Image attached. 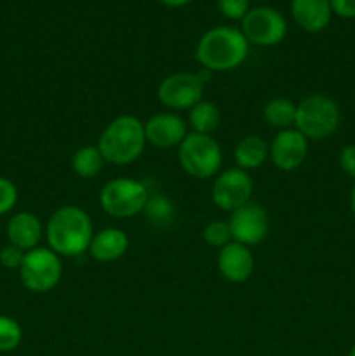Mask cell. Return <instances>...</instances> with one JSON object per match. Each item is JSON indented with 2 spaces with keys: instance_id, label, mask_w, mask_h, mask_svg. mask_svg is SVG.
Here are the masks:
<instances>
[{
  "instance_id": "1",
  "label": "cell",
  "mask_w": 355,
  "mask_h": 356,
  "mask_svg": "<svg viewBox=\"0 0 355 356\" xmlns=\"http://www.w3.org/2000/svg\"><path fill=\"white\" fill-rule=\"evenodd\" d=\"M44 235L49 249L59 257H79L89 250L94 236L93 221L84 209L63 205L52 212Z\"/></svg>"
},
{
  "instance_id": "2",
  "label": "cell",
  "mask_w": 355,
  "mask_h": 356,
  "mask_svg": "<svg viewBox=\"0 0 355 356\" xmlns=\"http://www.w3.org/2000/svg\"><path fill=\"white\" fill-rule=\"evenodd\" d=\"M249 54V42L239 28L216 26L205 31L195 49V58L211 73L232 72L239 68Z\"/></svg>"
},
{
  "instance_id": "3",
  "label": "cell",
  "mask_w": 355,
  "mask_h": 356,
  "mask_svg": "<svg viewBox=\"0 0 355 356\" xmlns=\"http://www.w3.org/2000/svg\"><path fill=\"white\" fill-rule=\"evenodd\" d=\"M96 146L106 163L129 165L145 152V124L132 115H120L103 129Z\"/></svg>"
},
{
  "instance_id": "4",
  "label": "cell",
  "mask_w": 355,
  "mask_h": 356,
  "mask_svg": "<svg viewBox=\"0 0 355 356\" xmlns=\"http://www.w3.org/2000/svg\"><path fill=\"white\" fill-rule=\"evenodd\" d=\"M340 120V106L326 94H310L296 104L294 129L312 141H322L333 136Z\"/></svg>"
},
{
  "instance_id": "5",
  "label": "cell",
  "mask_w": 355,
  "mask_h": 356,
  "mask_svg": "<svg viewBox=\"0 0 355 356\" xmlns=\"http://www.w3.org/2000/svg\"><path fill=\"white\" fill-rule=\"evenodd\" d=\"M178 160L188 176L195 179H209L218 176L223 163V152L212 136L188 132L178 146Z\"/></svg>"
},
{
  "instance_id": "6",
  "label": "cell",
  "mask_w": 355,
  "mask_h": 356,
  "mask_svg": "<svg viewBox=\"0 0 355 356\" xmlns=\"http://www.w3.org/2000/svg\"><path fill=\"white\" fill-rule=\"evenodd\" d=\"M148 198L150 191L146 184L134 177H115L100 191L101 209L117 219H129L143 214Z\"/></svg>"
},
{
  "instance_id": "7",
  "label": "cell",
  "mask_w": 355,
  "mask_h": 356,
  "mask_svg": "<svg viewBox=\"0 0 355 356\" xmlns=\"http://www.w3.org/2000/svg\"><path fill=\"white\" fill-rule=\"evenodd\" d=\"M63 275L61 257L49 247H37L24 254L19 268L21 284L33 294H47L59 284Z\"/></svg>"
},
{
  "instance_id": "8",
  "label": "cell",
  "mask_w": 355,
  "mask_h": 356,
  "mask_svg": "<svg viewBox=\"0 0 355 356\" xmlns=\"http://www.w3.org/2000/svg\"><path fill=\"white\" fill-rule=\"evenodd\" d=\"M240 31L249 45L271 47L281 44L287 33V21L274 7H254L240 21Z\"/></svg>"
},
{
  "instance_id": "9",
  "label": "cell",
  "mask_w": 355,
  "mask_h": 356,
  "mask_svg": "<svg viewBox=\"0 0 355 356\" xmlns=\"http://www.w3.org/2000/svg\"><path fill=\"white\" fill-rule=\"evenodd\" d=\"M205 82L198 73L178 72L166 76L157 87V97L169 110H190L204 96Z\"/></svg>"
},
{
  "instance_id": "10",
  "label": "cell",
  "mask_w": 355,
  "mask_h": 356,
  "mask_svg": "<svg viewBox=\"0 0 355 356\" xmlns=\"http://www.w3.org/2000/svg\"><path fill=\"white\" fill-rule=\"evenodd\" d=\"M251 195H253V179H251L249 172L239 169V167L219 172L212 183V202L221 211H237L242 205L249 204Z\"/></svg>"
},
{
  "instance_id": "11",
  "label": "cell",
  "mask_w": 355,
  "mask_h": 356,
  "mask_svg": "<svg viewBox=\"0 0 355 356\" xmlns=\"http://www.w3.org/2000/svg\"><path fill=\"white\" fill-rule=\"evenodd\" d=\"M232 242L251 247L263 242L270 232V219L267 211L258 204H246L230 212L228 219Z\"/></svg>"
},
{
  "instance_id": "12",
  "label": "cell",
  "mask_w": 355,
  "mask_h": 356,
  "mask_svg": "<svg viewBox=\"0 0 355 356\" xmlns=\"http://www.w3.org/2000/svg\"><path fill=\"white\" fill-rule=\"evenodd\" d=\"M308 155V139L299 131L285 129L274 138L268 145V156L278 170L291 172L299 169Z\"/></svg>"
},
{
  "instance_id": "13",
  "label": "cell",
  "mask_w": 355,
  "mask_h": 356,
  "mask_svg": "<svg viewBox=\"0 0 355 356\" xmlns=\"http://www.w3.org/2000/svg\"><path fill=\"white\" fill-rule=\"evenodd\" d=\"M145 124L146 143L160 149L178 148L188 136V124L178 113L164 111L150 117Z\"/></svg>"
},
{
  "instance_id": "14",
  "label": "cell",
  "mask_w": 355,
  "mask_h": 356,
  "mask_svg": "<svg viewBox=\"0 0 355 356\" xmlns=\"http://www.w3.org/2000/svg\"><path fill=\"white\" fill-rule=\"evenodd\" d=\"M218 270L230 284H244L254 271V256L249 247L230 242L218 254Z\"/></svg>"
},
{
  "instance_id": "15",
  "label": "cell",
  "mask_w": 355,
  "mask_h": 356,
  "mask_svg": "<svg viewBox=\"0 0 355 356\" xmlns=\"http://www.w3.org/2000/svg\"><path fill=\"white\" fill-rule=\"evenodd\" d=\"M291 16L301 30L319 33L329 26L333 9L329 0H292Z\"/></svg>"
},
{
  "instance_id": "16",
  "label": "cell",
  "mask_w": 355,
  "mask_h": 356,
  "mask_svg": "<svg viewBox=\"0 0 355 356\" xmlns=\"http://www.w3.org/2000/svg\"><path fill=\"white\" fill-rule=\"evenodd\" d=\"M44 226H42L40 219L31 212H17L7 222V238H9L10 245L17 247V249L28 250L37 249L40 243L42 236H44Z\"/></svg>"
},
{
  "instance_id": "17",
  "label": "cell",
  "mask_w": 355,
  "mask_h": 356,
  "mask_svg": "<svg viewBox=\"0 0 355 356\" xmlns=\"http://www.w3.org/2000/svg\"><path fill=\"white\" fill-rule=\"evenodd\" d=\"M129 249V236L124 229L104 228L94 233L87 252L97 263H115Z\"/></svg>"
},
{
  "instance_id": "18",
  "label": "cell",
  "mask_w": 355,
  "mask_h": 356,
  "mask_svg": "<svg viewBox=\"0 0 355 356\" xmlns=\"http://www.w3.org/2000/svg\"><path fill=\"white\" fill-rule=\"evenodd\" d=\"M233 156H235L237 167L246 172L260 169L268 159V145L260 136L249 134L237 143Z\"/></svg>"
},
{
  "instance_id": "19",
  "label": "cell",
  "mask_w": 355,
  "mask_h": 356,
  "mask_svg": "<svg viewBox=\"0 0 355 356\" xmlns=\"http://www.w3.org/2000/svg\"><path fill=\"white\" fill-rule=\"evenodd\" d=\"M219 108L212 101H198L194 108H190L188 125L195 134L212 136V132L219 127Z\"/></svg>"
},
{
  "instance_id": "20",
  "label": "cell",
  "mask_w": 355,
  "mask_h": 356,
  "mask_svg": "<svg viewBox=\"0 0 355 356\" xmlns=\"http://www.w3.org/2000/svg\"><path fill=\"white\" fill-rule=\"evenodd\" d=\"M263 118L270 127L278 132L294 127L296 122V104L285 97H274L265 104Z\"/></svg>"
},
{
  "instance_id": "21",
  "label": "cell",
  "mask_w": 355,
  "mask_h": 356,
  "mask_svg": "<svg viewBox=\"0 0 355 356\" xmlns=\"http://www.w3.org/2000/svg\"><path fill=\"white\" fill-rule=\"evenodd\" d=\"M104 163H106V160L101 155L100 148L94 145L82 146V148L77 149L72 156L73 172L79 177H84V179L96 177L97 174L103 170Z\"/></svg>"
},
{
  "instance_id": "22",
  "label": "cell",
  "mask_w": 355,
  "mask_h": 356,
  "mask_svg": "<svg viewBox=\"0 0 355 356\" xmlns=\"http://www.w3.org/2000/svg\"><path fill=\"white\" fill-rule=\"evenodd\" d=\"M143 214L146 216V219H148L152 225H169L174 218V205L173 202L167 197H164V195H150L148 204H146Z\"/></svg>"
},
{
  "instance_id": "23",
  "label": "cell",
  "mask_w": 355,
  "mask_h": 356,
  "mask_svg": "<svg viewBox=\"0 0 355 356\" xmlns=\"http://www.w3.org/2000/svg\"><path fill=\"white\" fill-rule=\"evenodd\" d=\"M23 341V329L14 318L0 315V353L16 350Z\"/></svg>"
},
{
  "instance_id": "24",
  "label": "cell",
  "mask_w": 355,
  "mask_h": 356,
  "mask_svg": "<svg viewBox=\"0 0 355 356\" xmlns=\"http://www.w3.org/2000/svg\"><path fill=\"white\" fill-rule=\"evenodd\" d=\"M202 238L207 245L216 247V249H223L232 242V232H230L228 221H211L204 228Z\"/></svg>"
},
{
  "instance_id": "25",
  "label": "cell",
  "mask_w": 355,
  "mask_h": 356,
  "mask_svg": "<svg viewBox=\"0 0 355 356\" xmlns=\"http://www.w3.org/2000/svg\"><path fill=\"white\" fill-rule=\"evenodd\" d=\"M219 13L225 17L233 21H242L244 16L249 13V0H218Z\"/></svg>"
},
{
  "instance_id": "26",
  "label": "cell",
  "mask_w": 355,
  "mask_h": 356,
  "mask_svg": "<svg viewBox=\"0 0 355 356\" xmlns=\"http://www.w3.org/2000/svg\"><path fill=\"white\" fill-rule=\"evenodd\" d=\"M17 204V188L7 177L0 176V216L13 211Z\"/></svg>"
},
{
  "instance_id": "27",
  "label": "cell",
  "mask_w": 355,
  "mask_h": 356,
  "mask_svg": "<svg viewBox=\"0 0 355 356\" xmlns=\"http://www.w3.org/2000/svg\"><path fill=\"white\" fill-rule=\"evenodd\" d=\"M24 254H26L24 250L7 243V245L2 247V250H0V264H2L3 268H7V270L19 271L21 264H23V259H24Z\"/></svg>"
},
{
  "instance_id": "28",
  "label": "cell",
  "mask_w": 355,
  "mask_h": 356,
  "mask_svg": "<svg viewBox=\"0 0 355 356\" xmlns=\"http://www.w3.org/2000/svg\"><path fill=\"white\" fill-rule=\"evenodd\" d=\"M340 165L347 176L355 179V145H348L340 153Z\"/></svg>"
},
{
  "instance_id": "29",
  "label": "cell",
  "mask_w": 355,
  "mask_h": 356,
  "mask_svg": "<svg viewBox=\"0 0 355 356\" xmlns=\"http://www.w3.org/2000/svg\"><path fill=\"white\" fill-rule=\"evenodd\" d=\"M331 9L334 14L345 19H354L355 17V0H329Z\"/></svg>"
},
{
  "instance_id": "30",
  "label": "cell",
  "mask_w": 355,
  "mask_h": 356,
  "mask_svg": "<svg viewBox=\"0 0 355 356\" xmlns=\"http://www.w3.org/2000/svg\"><path fill=\"white\" fill-rule=\"evenodd\" d=\"M160 2H162L164 6H167V7H173V9H176V7H183V6H188V3H190L191 0H160Z\"/></svg>"
},
{
  "instance_id": "31",
  "label": "cell",
  "mask_w": 355,
  "mask_h": 356,
  "mask_svg": "<svg viewBox=\"0 0 355 356\" xmlns=\"http://www.w3.org/2000/svg\"><path fill=\"white\" fill-rule=\"evenodd\" d=\"M350 209L355 216V183H354V188H352V193H350Z\"/></svg>"
},
{
  "instance_id": "32",
  "label": "cell",
  "mask_w": 355,
  "mask_h": 356,
  "mask_svg": "<svg viewBox=\"0 0 355 356\" xmlns=\"http://www.w3.org/2000/svg\"><path fill=\"white\" fill-rule=\"evenodd\" d=\"M348 356H355V344H354V346H352V350H350V355H348Z\"/></svg>"
}]
</instances>
